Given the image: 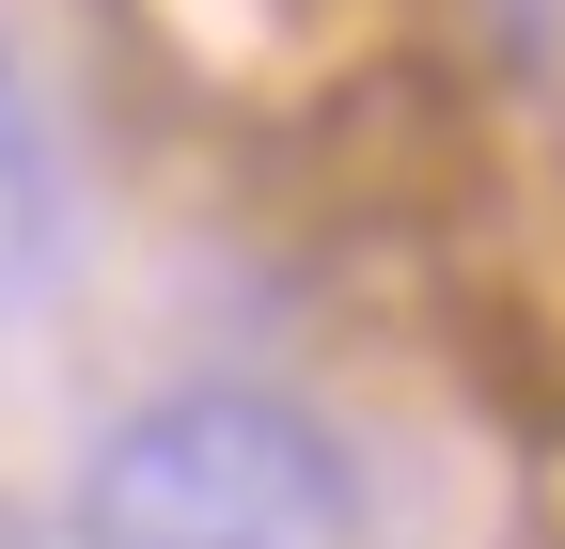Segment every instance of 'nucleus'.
I'll return each mask as SVG.
<instances>
[{
  "label": "nucleus",
  "mask_w": 565,
  "mask_h": 549,
  "mask_svg": "<svg viewBox=\"0 0 565 549\" xmlns=\"http://www.w3.org/2000/svg\"><path fill=\"white\" fill-rule=\"evenodd\" d=\"M79 549H377L362 471L282 392H158L126 408L79 471Z\"/></svg>",
  "instance_id": "1"
},
{
  "label": "nucleus",
  "mask_w": 565,
  "mask_h": 549,
  "mask_svg": "<svg viewBox=\"0 0 565 549\" xmlns=\"http://www.w3.org/2000/svg\"><path fill=\"white\" fill-rule=\"evenodd\" d=\"M63 267V142L32 126V95L0 79V299H32Z\"/></svg>",
  "instance_id": "2"
}]
</instances>
